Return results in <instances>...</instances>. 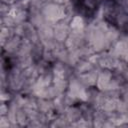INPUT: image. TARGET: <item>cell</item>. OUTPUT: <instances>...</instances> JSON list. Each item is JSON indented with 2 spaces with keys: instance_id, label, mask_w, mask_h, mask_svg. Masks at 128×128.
Listing matches in <instances>:
<instances>
[{
  "instance_id": "obj_1",
  "label": "cell",
  "mask_w": 128,
  "mask_h": 128,
  "mask_svg": "<svg viewBox=\"0 0 128 128\" xmlns=\"http://www.w3.org/2000/svg\"><path fill=\"white\" fill-rule=\"evenodd\" d=\"M104 0H76V9L85 18H92Z\"/></svg>"
}]
</instances>
